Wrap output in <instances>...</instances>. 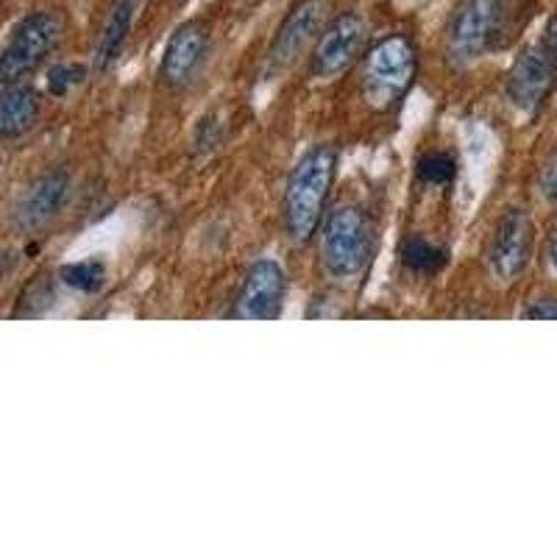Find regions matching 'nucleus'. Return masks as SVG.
Here are the masks:
<instances>
[{
	"label": "nucleus",
	"instance_id": "1",
	"mask_svg": "<svg viewBox=\"0 0 557 557\" xmlns=\"http://www.w3.org/2000/svg\"><path fill=\"white\" fill-rule=\"evenodd\" d=\"M337 171V151L315 146L298 159L285 187V232L293 243H307L318 232Z\"/></svg>",
	"mask_w": 557,
	"mask_h": 557
},
{
	"label": "nucleus",
	"instance_id": "2",
	"mask_svg": "<svg viewBox=\"0 0 557 557\" xmlns=\"http://www.w3.org/2000/svg\"><path fill=\"white\" fill-rule=\"evenodd\" d=\"M374 251V226L357 203L332 209L321 226L323 271L337 282H351L366 271Z\"/></svg>",
	"mask_w": 557,
	"mask_h": 557
},
{
	"label": "nucleus",
	"instance_id": "3",
	"mask_svg": "<svg viewBox=\"0 0 557 557\" xmlns=\"http://www.w3.org/2000/svg\"><path fill=\"white\" fill-rule=\"evenodd\" d=\"M412 78H416V51L410 39L393 34L368 51L362 67V96L371 107L385 112L405 98Z\"/></svg>",
	"mask_w": 557,
	"mask_h": 557
},
{
	"label": "nucleus",
	"instance_id": "4",
	"mask_svg": "<svg viewBox=\"0 0 557 557\" xmlns=\"http://www.w3.org/2000/svg\"><path fill=\"white\" fill-rule=\"evenodd\" d=\"M62 28L57 12H34L20 20L0 57L3 84H20L34 76L62 42Z\"/></svg>",
	"mask_w": 557,
	"mask_h": 557
},
{
	"label": "nucleus",
	"instance_id": "5",
	"mask_svg": "<svg viewBox=\"0 0 557 557\" xmlns=\"http://www.w3.org/2000/svg\"><path fill=\"white\" fill-rule=\"evenodd\" d=\"M505 7L502 0H462L446 32V53L457 67L476 62L499 37Z\"/></svg>",
	"mask_w": 557,
	"mask_h": 557
},
{
	"label": "nucleus",
	"instance_id": "6",
	"mask_svg": "<svg viewBox=\"0 0 557 557\" xmlns=\"http://www.w3.org/2000/svg\"><path fill=\"white\" fill-rule=\"evenodd\" d=\"M557 84V57L544 42L530 45L519 53L505 82V96L519 112H535Z\"/></svg>",
	"mask_w": 557,
	"mask_h": 557
},
{
	"label": "nucleus",
	"instance_id": "7",
	"mask_svg": "<svg viewBox=\"0 0 557 557\" xmlns=\"http://www.w3.org/2000/svg\"><path fill=\"white\" fill-rule=\"evenodd\" d=\"M330 12V0H298L296 9L278 26L276 37L268 51V73H285L287 67L305 57V51L312 45V39L321 34L323 20Z\"/></svg>",
	"mask_w": 557,
	"mask_h": 557
},
{
	"label": "nucleus",
	"instance_id": "8",
	"mask_svg": "<svg viewBox=\"0 0 557 557\" xmlns=\"http://www.w3.org/2000/svg\"><path fill=\"white\" fill-rule=\"evenodd\" d=\"M287 296V276L276 260H257L248 268L232 315L240 321H276Z\"/></svg>",
	"mask_w": 557,
	"mask_h": 557
},
{
	"label": "nucleus",
	"instance_id": "9",
	"mask_svg": "<svg viewBox=\"0 0 557 557\" xmlns=\"http://www.w3.org/2000/svg\"><path fill=\"white\" fill-rule=\"evenodd\" d=\"M532 237H535V228L524 209H507L496 223L491 246H487V265L496 278L510 282L524 273L532 257Z\"/></svg>",
	"mask_w": 557,
	"mask_h": 557
},
{
	"label": "nucleus",
	"instance_id": "10",
	"mask_svg": "<svg viewBox=\"0 0 557 557\" xmlns=\"http://www.w3.org/2000/svg\"><path fill=\"white\" fill-rule=\"evenodd\" d=\"M362 39H366V20L357 12H346L332 23L318 39V48L312 53L310 73L321 82L335 78L346 73L355 59L362 51Z\"/></svg>",
	"mask_w": 557,
	"mask_h": 557
},
{
	"label": "nucleus",
	"instance_id": "11",
	"mask_svg": "<svg viewBox=\"0 0 557 557\" xmlns=\"http://www.w3.org/2000/svg\"><path fill=\"white\" fill-rule=\"evenodd\" d=\"M70 196V173L67 171H51L34 178L28 184L23 196H20L17 207L12 212V226L23 235L39 232L45 223H51L53 218L62 212L64 201Z\"/></svg>",
	"mask_w": 557,
	"mask_h": 557
},
{
	"label": "nucleus",
	"instance_id": "12",
	"mask_svg": "<svg viewBox=\"0 0 557 557\" xmlns=\"http://www.w3.org/2000/svg\"><path fill=\"white\" fill-rule=\"evenodd\" d=\"M207 28L201 23H184L173 32V37L165 45V57H162V67L159 76L168 87H184L196 76L198 64L207 57Z\"/></svg>",
	"mask_w": 557,
	"mask_h": 557
},
{
	"label": "nucleus",
	"instance_id": "13",
	"mask_svg": "<svg viewBox=\"0 0 557 557\" xmlns=\"http://www.w3.org/2000/svg\"><path fill=\"white\" fill-rule=\"evenodd\" d=\"M39 121V96L28 84H7L0 98V137L17 139Z\"/></svg>",
	"mask_w": 557,
	"mask_h": 557
},
{
	"label": "nucleus",
	"instance_id": "14",
	"mask_svg": "<svg viewBox=\"0 0 557 557\" xmlns=\"http://www.w3.org/2000/svg\"><path fill=\"white\" fill-rule=\"evenodd\" d=\"M134 14H137V0H114L112 12L101 28V37L96 45V67L109 70L117 57H121L123 45H126L128 32H132Z\"/></svg>",
	"mask_w": 557,
	"mask_h": 557
},
{
	"label": "nucleus",
	"instance_id": "15",
	"mask_svg": "<svg viewBox=\"0 0 557 557\" xmlns=\"http://www.w3.org/2000/svg\"><path fill=\"white\" fill-rule=\"evenodd\" d=\"M401 262L412 273H435L449 262V253L437 248L435 243L424 240V237H410L401 246Z\"/></svg>",
	"mask_w": 557,
	"mask_h": 557
},
{
	"label": "nucleus",
	"instance_id": "16",
	"mask_svg": "<svg viewBox=\"0 0 557 557\" xmlns=\"http://www.w3.org/2000/svg\"><path fill=\"white\" fill-rule=\"evenodd\" d=\"M59 282L76 293H98L107 282V265L98 260L70 262L59 271Z\"/></svg>",
	"mask_w": 557,
	"mask_h": 557
},
{
	"label": "nucleus",
	"instance_id": "17",
	"mask_svg": "<svg viewBox=\"0 0 557 557\" xmlns=\"http://www.w3.org/2000/svg\"><path fill=\"white\" fill-rule=\"evenodd\" d=\"M418 178L424 184H432V187H446V184L455 182L457 176V162L451 153L444 151H430L418 159L416 165Z\"/></svg>",
	"mask_w": 557,
	"mask_h": 557
},
{
	"label": "nucleus",
	"instance_id": "18",
	"mask_svg": "<svg viewBox=\"0 0 557 557\" xmlns=\"http://www.w3.org/2000/svg\"><path fill=\"white\" fill-rule=\"evenodd\" d=\"M84 78H87V67H84V64H53V67L48 70V96L67 98Z\"/></svg>",
	"mask_w": 557,
	"mask_h": 557
},
{
	"label": "nucleus",
	"instance_id": "19",
	"mask_svg": "<svg viewBox=\"0 0 557 557\" xmlns=\"http://www.w3.org/2000/svg\"><path fill=\"white\" fill-rule=\"evenodd\" d=\"M223 143V121L218 114H207L203 121H198L196 128V151L198 153H209L215 151L218 146Z\"/></svg>",
	"mask_w": 557,
	"mask_h": 557
},
{
	"label": "nucleus",
	"instance_id": "20",
	"mask_svg": "<svg viewBox=\"0 0 557 557\" xmlns=\"http://www.w3.org/2000/svg\"><path fill=\"white\" fill-rule=\"evenodd\" d=\"M539 187H541V196H544L546 201L552 203L557 201V148L544 159V165H541Z\"/></svg>",
	"mask_w": 557,
	"mask_h": 557
},
{
	"label": "nucleus",
	"instance_id": "21",
	"mask_svg": "<svg viewBox=\"0 0 557 557\" xmlns=\"http://www.w3.org/2000/svg\"><path fill=\"white\" fill-rule=\"evenodd\" d=\"M521 318H527V321H557V298H535V301L521 312Z\"/></svg>",
	"mask_w": 557,
	"mask_h": 557
},
{
	"label": "nucleus",
	"instance_id": "22",
	"mask_svg": "<svg viewBox=\"0 0 557 557\" xmlns=\"http://www.w3.org/2000/svg\"><path fill=\"white\" fill-rule=\"evenodd\" d=\"M541 42H544L546 48H549V51L555 53V57H557V14H555V17L549 20V26H546L544 39H541Z\"/></svg>",
	"mask_w": 557,
	"mask_h": 557
},
{
	"label": "nucleus",
	"instance_id": "23",
	"mask_svg": "<svg viewBox=\"0 0 557 557\" xmlns=\"http://www.w3.org/2000/svg\"><path fill=\"white\" fill-rule=\"evenodd\" d=\"M546 253H549V265L557 271V226L552 228V237H549V248H546Z\"/></svg>",
	"mask_w": 557,
	"mask_h": 557
},
{
	"label": "nucleus",
	"instance_id": "24",
	"mask_svg": "<svg viewBox=\"0 0 557 557\" xmlns=\"http://www.w3.org/2000/svg\"><path fill=\"white\" fill-rule=\"evenodd\" d=\"M178 3H182V0H178Z\"/></svg>",
	"mask_w": 557,
	"mask_h": 557
}]
</instances>
